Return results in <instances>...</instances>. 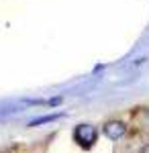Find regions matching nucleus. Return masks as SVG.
<instances>
[{
  "label": "nucleus",
  "instance_id": "obj_1",
  "mask_svg": "<svg viewBox=\"0 0 149 153\" xmlns=\"http://www.w3.org/2000/svg\"><path fill=\"white\" fill-rule=\"evenodd\" d=\"M74 139L84 149H90L94 143L98 141V129L94 125H78L74 131Z\"/></svg>",
  "mask_w": 149,
  "mask_h": 153
},
{
  "label": "nucleus",
  "instance_id": "obj_2",
  "mask_svg": "<svg viewBox=\"0 0 149 153\" xmlns=\"http://www.w3.org/2000/svg\"><path fill=\"white\" fill-rule=\"evenodd\" d=\"M102 135L108 139V141H121L127 135V125L118 118H112V120H106L102 125Z\"/></svg>",
  "mask_w": 149,
  "mask_h": 153
},
{
  "label": "nucleus",
  "instance_id": "obj_3",
  "mask_svg": "<svg viewBox=\"0 0 149 153\" xmlns=\"http://www.w3.org/2000/svg\"><path fill=\"white\" fill-rule=\"evenodd\" d=\"M141 125L149 129V108H143V112H141Z\"/></svg>",
  "mask_w": 149,
  "mask_h": 153
},
{
  "label": "nucleus",
  "instance_id": "obj_4",
  "mask_svg": "<svg viewBox=\"0 0 149 153\" xmlns=\"http://www.w3.org/2000/svg\"><path fill=\"white\" fill-rule=\"evenodd\" d=\"M137 153H149V143H145V145H143V147H141Z\"/></svg>",
  "mask_w": 149,
  "mask_h": 153
}]
</instances>
